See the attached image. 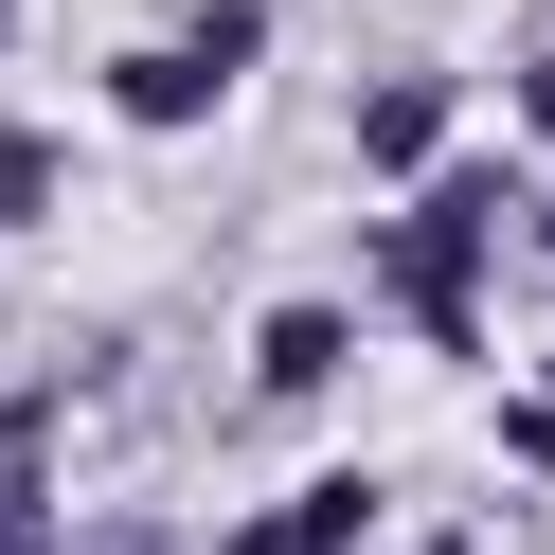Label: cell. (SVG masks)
<instances>
[{"label":"cell","instance_id":"obj_2","mask_svg":"<svg viewBox=\"0 0 555 555\" xmlns=\"http://www.w3.org/2000/svg\"><path fill=\"white\" fill-rule=\"evenodd\" d=\"M538 126H555V73H538Z\"/></svg>","mask_w":555,"mask_h":555},{"label":"cell","instance_id":"obj_4","mask_svg":"<svg viewBox=\"0 0 555 555\" xmlns=\"http://www.w3.org/2000/svg\"><path fill=\"white\" fill-rule=\"evenodd\" d=\"M0 18H18V0H0Z\"/></svg>","mask_w":555,"mask_h":555},{"label":"cell","instance_id":"obj_3","mask_svg":"<svg viewBox=\"0 0 555 555\" xmlns=\"http://www.w3.org/2000/svg\"><path fill=\"white\" fill-rule=\"evenodd\" d=\"M538 233H555V197H538Z\"/></svg>","mask_w":555,"mask_h":555},{"label":"cell","instance_id":"obj_1","mask_svg":"<svg viewBox=\"0 0 555 555\" xmlns=\"http://www.w3.org/2000/svg\"><path fill=\"white\" fill-rule=\"evenodd\" d=\"M216 90H233V18H216V37H197V54H162V73H144V54H126V108H144V126H180V108H216Z\"/></svg>","mask_w":555,"mask_h":555}]
</instances>
